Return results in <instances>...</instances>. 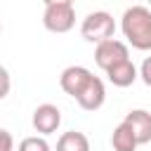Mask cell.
<instances>
[{
	"instance_id": "6da1fadb",
	"label": "cell",
	"mask_w": 151,
	"mask_h": 151,
	"mask_svg": "<svg viewBox=\"0 0 151 151\" xmlns=\"http://www.w3.org/2000/svg\"><path fill=\"white\" fill-rule=\"evenodd\" d=\"M123 35L134 50L149 52L151 50V9L144 5H132L123 12L120 19Z\"/></svg>"
},
{
	"instance_id": "7a4b0ae2",
	"label": "cell",
	"mask_w": 151,
	"mask_h": 151,
	"mask_svg": "<svg viewBox=\"0 0 151 151\" xmlns=\"http://www.w3.org/2000/svg\"><path fill=\"white\" fill-rule=\"evenodd\" d=\"M113 33H116V21H113V17H111L109 12H104V9L90 12V14L83 19V24H80V35H83L87 42H94V45H99V42H104V40H111Z\"/></svg>"
},
{
	"instance_id": "3957f363",
	"label": "cell",
	"mask_w": 151,
	"mask_h": 151,
	"mask_svg": "<svg viewBox=\"0 0 151 151\" xmlns=\"http://www.w3.org/2000/svg\"><path fill=\"white\" fill-rule=\"evenodd\" d=\"M42 26L52 33H68L76 26L73 5H47L42 12Z\"/></svg>"
},
{
	"instance_id": "277c9868",
	"label": "cell",
	"mask_w": 151,
	"mask_h": 151,
	"mask_svg": "<svg viewBox=\"0 0 151 151\" xmlns=\"http://www.w3.org/2000/svg\"><path fill=\"white\" fill-rule=\"evenodd\" d=\"M127 59H130L127 45L120 42V40H116V38L99 42L97 50H94V61H97V66H99L101 71H109V68H113L116 64H123V61H127Z\"/></svg>"
},
{
	"instance_id": "5b68a950",
	"label": "cell",
	"mask_w": 151,
	"mask_h": 151,
	"mask_svg": "<svg viewBox=\"0 0 151 151\" xmlns=\"http://www.w3.org/2000/svg\"><path fill=\"white\" fill-rule=\"evenodd\" d=\"M90 78H92V73H90L85 66H68V68L61 71L59 85H61V90H64L66 94H71V97L76 99V97L85 90V85L90 83Z\"/></svg>"
},
{
	"instance_id": "8992f818",
	"label": "cell",
	"mask_w": 151,
	"mask_h": 151,
	"mask_svg": "<svg viewBox=\"0 0 151 151\" xmlns=\"http://www.w3.org/2000/svg\"><path fill=\"white\" fill-rule=\"evenodd\" d=\"M35 132L40 134H52L57 132V127L61 125V111L54 106V104H40L35 111H33V118H31Z\"/></svg>"
},
{
	"instance_id": "52a82bcc",
	"label": "cell",
	"mask_w": 151,
	"mask_h": 151,
	"mask_svg": "<svg viewBox=\"0 0 151 151\" xmlns=\"http://www.w3.org/2000/svg\"><path fill=\"white\" fill-rule=\"evenodd\" d=\"M104 99H106V90H104L101 78H97V76H92L90 83L85 85V90L76 97V101H78L80 109H85V111H97V109H101Z\"/></svg>"
},
{
	"instance_id": "ba28073f",
	"label": "cell",
	"mask_w": 151,
	"mask_h": 151,
	"mask_svg": "<svg viewBox=\"0 0 151 151\" xmlns=\"http://www.w3.org/2000/svg\"><path fill=\"white\" fill-rule=\"evenodd\" d=\"M125 123L130 125V130L134 132L139 144H149L151 142V113L144 109H134L125 116Z\"/></svg>"
},
{
	"instance_id": "9c48e42d",
	"label": "cell",
	"mask_w": 151,
	"mask_h": 151,
	"mask_svg": "<svg viewBox=\"0 0 151 151\" xmlns=\"http://www.w3.org/2000/svg\"><path fill=\"white\" fill-rule=\"evenodd\" d=\"M106 76H109V83H113L116 87H130V85L139 78V71H137V66L132 64V59H127V61L116 64L113 68H109Z\"/></svg>"
},
{
	"instance_id": "30bf717a",
	"label": "cell",
	"mask_w": 151,
	"mask_h": 151,
	"mask_svg": "<svg viewBox=\"0 0 151 151\" xmlns=\"http://www.w3.org/2000/svg\"><path fill=\"white\" fill-rule=\"evenodd\" d=\"M111 146H113V151H134V149L139 146L134 132L130 130V125H127L125 120L116 125V130H113V134H111Z\"/></svg>"
},
{
	"instance_id": "8fae6325",
	"label": "cell",
	"mask_w": 151,
	"mask_h": 151,
	"mask_svg": "<svg viewBox=\"0 0 151 151\" xmlns=\"http://www.w3.org/2000/svg\"><path fill=\"white\" fill-rule=\"evenodd\" d=\"M57 151H90V139L78 130H68L57 139Z\"/></svg>"
},
{
	"instance_id": "7c38bea8",
	"label": "cell",
	"mask_w": 151,
	"mask_h": 151,
	"mask_svg": "<svg viewBox=\"0 0 151 151\" xmlns=\"http://www.w3.org/2000/svg\"><path fill=\"white\" fill-rule=\"evenodd\" d=\"M19 151H52L45 137H26L19 144Z\"/></svg>"
},
{
	"instance_id": "4fadbf2b",
	"label": "cell",
	"mask_w": 151,
	"mask_h": 151,
	"mask_svg": "<svg viewBox=\"0 0 151 151\" xmlns=\"http://www.w3.org/2000/svg\"><path fill=\"white\" fill-rule=\"evenodd\" d=\"M9 87H12V78H9L7 68L0 66V99H5L9 94Z\"/></svg>"
},
{
	"instance_id": "5bb4252c",
	"label": "cell",
	"mask_w": 151,
	"mask_h": 151,
	"mask_svg": "<svg viewBox=\"0 0 151 151\" xmlns=\"http://www.w3.org/2000/svg\"><path fill=\"white\" fill-rule=\"evenodd\" d=\"M139 78L144 80V85L151 87V57H146V59L142 61V66H139Z\"/></svg>"
},
{
	"instance_id": "9a60e30c",
	"label": "cell",
	"mask_w": 151,
	"mask_h": 151,
	"mask_svg": "<svg viewBox=\"0 0 151 151\" xmlns=\"http://www.w3.org/2000/svg\"><path fill=\"white\" fill-rule=\"evenodd\" d=\"M0 151H14V139L5 127H0Z\"/></svg>"
},
{
	"instance_id": "2e32d148",
	"label": "cell",
	"mask_w": 151,
	"mask_h": 151,
	"mask_svg": "<svg viewBox=\"0 0 151 151\" xmlns=\"http://www.w3.org/2000/svg\"><path fill=\"white\" fill-rule=\"evenodd\" d=\"M45 2V7L47 5H73V0H42Z\"/></svg>"
},
{
	"instance_id": "e0dca14e",
	"label": "cell",
	"mask_w": 151,
	"mask_h": 151,
	"mask_svg": "<svg viewBox=\"0 0 151 151\" xmlns=\"http://www.w3.org/2000/svg\"><path fill=\"white\" fill-rule=\"evenodd\" d=\"M0 31H2V24H0Z\"/></svg>"
},
{
	"instance_id": "ac0fdd59",
	"label": "cell",
	"mask_w": 151,
	"mask_h": 151,
	"mask_svg": "<svg viewBox=\"0 0 151 151\" xmlns=\"http://www.w3.org/2000/svg\"><path fill=\"white\" fill-rule=\"evenodd\" d=\"M149 2H151V0H149Z\"/></svg>"
}]
</instances>
